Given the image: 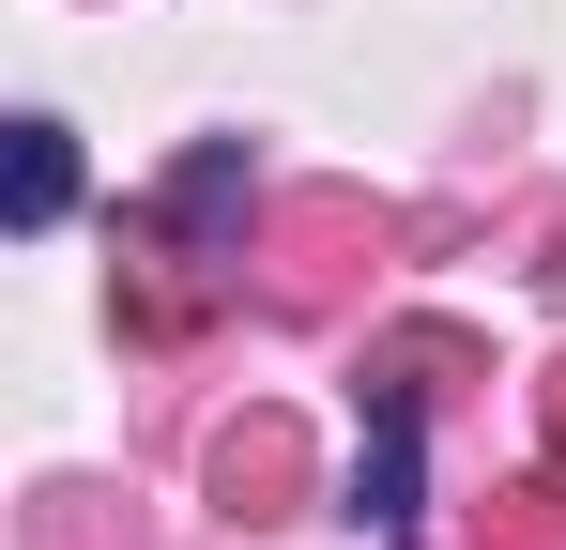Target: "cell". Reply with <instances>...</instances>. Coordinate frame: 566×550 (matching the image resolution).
Returning a JSON list of instances; mask_svg holds the SVG:
<instances>
[{
  "label": "cell",
  "instance_id": "3",
  "mask_svg": "<svg viewBox=\"0 0 566 550\" xmlns=\"http://www.w3.org/2000/svg\"><path fill=\"white\" fill-rule=\"evenodd\" d=\"M536 413H552V474H566V367H552V382H536Z\"/></svg>",
  "mask_w": 566,
  "mask_h": 550
},
{
  "label": "cell",
  "instance_id": "2",
  "mask_svg": "<svg viewBox=\"0 0 566 550\" xmlns=\"http://www.w3.org/2000/svg\"><path fill=\"white\" fill-rule=\"evenodd\" d=\"M62 214H77V138L15 123V230H62Z\"/></svg>",
  "mask_w": 566,
  "mask_h": 550
},
{
  "label": "cell",
  "instance_id": "1",
  "mask_svg": "<svg viewBox=\"0 0 566 550\" xmlns=\"http://www.w3.org/2000/svg\"><path fill=\"white\" fill-rule=\"evenodd\" d=\"M413 367H429V337H398V352H382L368 458H353V536H368V550H413Z\"/></svg>",
  "mask_w": 566,
  "mask_h": 550
}]
</instances>
